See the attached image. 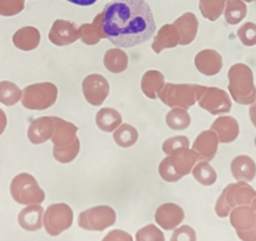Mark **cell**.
Instances as JSON below:
<instances>
[{
  "mask_svg": "<svg viewBox=\"0 0 256 241\" xmlns=\"http://www.w3.org/2000/svg\"><path fill=\"white\" fill-rule=\"evenodd\" d=\"M103 32L118 48H132L156 33L151 8L144 0H113L103 9Z\"/></svg>",
  "mask_w": 256,
  "mask_h": 241,
  "instance_id": "obj_1",
  "label": "cell"
},
{
  "mask_svg": "<svg viewBox=\"0 0 256 241\" xmlns=\"http://www.w3.org/2000/svg\"><path fill=\"white\" fill-rule=\"evenodd\" d=\"M228 93L231 100L241 106H250L256 100V87L254 73L248 64L236 63L228 73Z\"/></svg>",
  "mask_w": 256,
  "mask_h": 241,
  "instance_id": "obj_2",
  "label": "cell"
},
{
  "mask_svg": "<svg viewBox=\"0 0 256 241\" xmlns=\"http://www.w3.org/2000/svg\"><path fill=\"white\" fill-rule=\"evenodd\" d=\"M10 195L16 202L20 205H40L46 200L43 188L38 185L36 177L30 174H19L12 180Z\"/></svg>",
  "mask_w": 256,
  "mask_h": 241,
  "instance_id": "obj_3",
  "label": "cell"
},
{
  "mask_svg": "<svg viewBox=\"0 0 256 241\" xmlns=\"http://www.w3.org/2000/svg\"><path fill=\"white\" fill-rule=\"evenodd\" d=\"M58 98V88L54 83L40 82L26 86L22 90V104L30 110H44L50 108Z\"/></svg>",
  "mask_w": 256,
  "mask_h": 241,
  "instance_id": "obj_4",
  "label": "cell"
},
{
  "mask_svg": "<svg viewBox=\"0 0 256 241\" xmlns=\"http://www.w3.org/2000/svg\"><path fill=\"white\" fill-rule=\"evenodd\" d=\"M200 86L198 84H174V83H166L158 96L162 103L171 108H184L188 110L190 107L195 106L196 93Z\"/></svg>",
  "mask_w": 256,
  "mask_h": 241,
  "instance_id": "obj_5",
  "label": "cell"
},
{
  "mask_svg": "<svg viewBox=\"0 0 256 241\" xmlns=\"http://www.w3.org/2000/svg\"><path fill=\"white\" fill-rule=\"evenodd\" d=\"M196 100L202 110L214 116H222L230 112L232 100L226 90L218 87L200 86L196 93Z\"/></svg>",
  "mask_w": 256,
  "mask_h": 241,
  "instance_id": "obj_6",
  "label": "cell"
},
{
  "mask_svg": "<svg viewBox=\"0 0 256 241\" xmlns=\"http://www.w3.org/2000/svg\"><path fill=\"white\" fill-rule=\"evenodd\" d=\"M73 224V210L67 204L59 202L48 206L44 211L43 226L46 234L50 236H58L70 228Z\"/></svg>",
  "mask_w": 256,
  "mask_h": 241,
  "instance_id": "obj_7",
  "label": "cell"
},
{
  "mask_svg": "<svg viewBox=\"0 0 256 241\" xmlns=\"http://www.w3.org/2000/svg\"><path fill=\"white\" fill-rule=\"evenodd\" d=\"M117 215L110 206L100 205L87 208L78 216V225L87 231H103L116 224Z\"/></svg>",
  "mask_w": 256,
  "mask_h": 241,
  "instance_id": "obj_8",
  "label": "cell"
},
{
  "mask_svg": "<svg viewBox=\"0 0 256 241\" xmlns=\"http://www.w3.org/2000/svg\"><path fill=\"white\" fill-rule=\"evenodd\" d=\"M82 92L90 104L98 107L102 106L110 94V83L103 76L90 74L83 80Z\"/></svg>",
  "mask_w": 256,
  "mask_h": 241,
  "instance_id": "obj_9",
  "label": "cell"
},
{
  "mask_svg": "<svg viewBox=\"0 0 256 241\" xmlns=\"http://www.w3.org/2000/svg\"><path fill=\"white\" fill-rule=\"evenodd\" d=\"M49 40L56 46H67L80 39V28L74 23L56 19L49 30Z\"/></svg>",
  "mask_w": 256,
  "mask_h": 241,
  "instance_id": "obj_10",
  "label": "cell"
},
{
  "mask_svg": "<svg viewBox=\"0 0 256 241\" xmlns=\"http://www.w3.org/2000/svg\"><path fill=\"white\" fill-rule=\"evenodd\" d=\"M221 194L231 210L238 206H250L254 198H256V191L248 185V182H242V181L230 184L224 188Z\"/></svg>",
  "mask_w": 256,
  "mask_h": 241,
  "instance_id": "obj_11",
  "label": "cell"
},
{
  "mask_svg": "<svg viewBox=\"0 0 256 241\" xmlns=\"http://www.w3.org/2000/svg\"><path fill=\"white\" fill-rule=\"evenodd\" d=\"M184 211L174 202H166L158 206L154 214V221L164 230H174L184 221Z\"/></svg>",
  "mask_w": 256,
  "mask_h": 241,
  "instance_id": "obj_12",
  "label": "cell"
},
{
  "mask_svg": "<svg viewBox=\"0 0 256 241\" xmlns=\"http://www.w3.org/2000/svg\"><path fill=\"white\" fill-rule=\"evenodd\" d=\"M195 67L201 74L208 77L218 74L224 67L222 56L215 49H204L196 54Z\"/></svg>",
  "mask_w": 256,
  "mask_h": 241,
  "instance_id": "obj_13",
  "label": "cell"
},
{
  "mask_svg": "<svg viewBox=\"0 0 256 241\" xmlns=\"http://www.w3.org/2000/svg\"><path fill=\"white\" fill-rule=\"evenodd\" d=\"M56 117L48 116V117H39L32 120L28 128V140L33 144H46L52 138L56 126Z\"/></svg>",
  "mask_w": 256,
  "mask_h": 241,
  "instance_id": "obj_14",
  "label": "cell"
},
{
  "mask_svg": "<svg viewBox=\"0 0 256 241\" xmlns=\"http://www.w3.org/2000/svg\"><path fill=\"white\" fill-rule=\"evenodd\" d=\"M218 138L216 134L211 130L202 131L198 137L195 142L192 144V150L198 154V158L201 161H212L218 154Z\"/></svg>",
  "mask_w": 256,
  "mask_h": 241,
  "instance_id": "obj_15",
  "label": "cell"
},
{
  "mask_svg": "<svg viewBox=\"0 0 256 241\" xmlns=\"http://www.w3.org/2000/svg\"><path fill=\"white\" fill-rule=\"evenodd\" d=\"M210 130L215 132L220 144H231L240 134L238 122L231 116H218L211 124Z\"/></svg>",
  "mask_w": 256,
  "mask_h": 241,
  "instance_id": "obj_16",
  "label": "cell"
},
{
  "mask_svg": "<svg viewBox=\"0 0 256 241\" xmlns=\"http://www.w3.org/2000/svg\"><path fill=\"white\" fill-rule=\"evenodd\" d=\"M168 157L174 171L182 177L191 174L195 164L200 160L198 154L194 150H190L188 147H181V148L174 150L168 154Z\"/></svg>",
  "mask_w": 256,
  "mask_h": 241,
  "instance_id": "obj_17",
  "label": "cell"
},
{
  "mask_svg": "<svg viewBox=\"0 0 256 241\" xmlns=\"http://www.w3.org/2000/svg\"><path fill=\"white\" fill-rule=\"evenodd\" d=\"M77 134L78 127L76 124H70L63 118L56 117L50 141L53 142V147H56V148H64V147L72 144L78 138Z\"/></svg>",
  "mask_w": 256,
  "mask_h": 241,
  "instance_id": "obj_18",
  "label": "cell"
},
{
  "mask_svg": "<svg viewBox=\"0 0 256 241\" xmlns=\"http://www.w3.org/2000/svg\"><path fill=\"white\" fill-rule=\"evenodd\" d=\"M180 34V46H188L195 40L198 32V20L194 13H184L174 22Z\"/></svg>",
  "mask_w": 256,
  "mask_h": 241,
  "instance_id": "obj_19",
  "label": "cell"
},
{
  "mask_svg": "<svg viewBox=\"0 0 256 241\" xmlns=\"http://www.w3.org/2000/svg\"><path fill=\"white\" fill-rule=\"evenodd\" d=\"M231 174L236 181L251 182L256 177V164L250 156L240 154L231 161Z\"/></svg>",
  "mask_w": 256,
  "mask_h": 241,
  "instance_id": "obj_20",
  "label": "cell"
},
{
  "mask_svg": "<svg viewBox=\"0 0 256 241\" xmlns=\"http://www.w3.org/2000/svg\"><path fill=\"white\" fill-rule=\"evenodd\" d=\"M44 208L40 205H28L19 212L18 222L26 231H38L43 226Z\"/></svg>",
  "mask_w": 256,
  "mask_h": 241,
  "instance_id": "obj_21",
  "label": "cell"
},
{
  "mask_svg": "<svg viewBox=\"0 0 256 241\" xmlns=\"http://www.w3.org/2000/svg\"><path fill=\"white\" fill-rule=\"evenodd\" d=\"M40 32L34 26H23L13 36V44L16 48L24 52H30L38 48L40 44Z\"/></svg>",
  "mask_w": 256,
  "mask_h": 241,
  "instance_id": "obj_22",
  "label": "cell"
},
{
  "mask_svg": "<svg viewBox=\"0 0 256 241\" xmlns=\"http://www.w3.org/2000/svg\"><path fill=\"white\" fill-rule=\"evenodd\" d=\"M107 38L103 32V12H100L92 23L80 26V39L87 46H96L102 39Z\"/></svg>",
  "mask_w": 256,
  "mask_h": 241,
  "instance_id": "obj_23",
  "label": "cell"
},
{
  "mask_svg": "<svg viewBox=\"0 0 256 241\" xmlns=\"http://www.w3.org/2000/svg\"><path fill=\"white\" fill-rule=\"evenodd\" d=\"M177 46H180V34L176 26L174 24H164L154 36L152 49L154 53L160 54L164 49L174 48Z\"/></svg>",
  "mask_w": 256,
  "mask_h": 241,
  "instance_id": "obj_24",
  "label": "cell"
},
{
  "mask_svg": "<svg viewBox=\"0 0 256 241\" xmlns=\"http://www.w3.org/2000/svg\"><path fill=\"white\" fill-rule=\"evenodd\" d=\"M228 218L231 226L235 228L236 232L248 230L256 222V212L250 206H238L232 208Z\"/></svg>",
  "mask_w": 256,
  "mask_h": 241,
  "instance_id": "obj_25",
  "label": "cell"
},
{
  "mask_svg": "<svg viewBox=\"0 0 256 241\" xmlns=\"http://www.w3.org/2000/svg\"><path fill=\"white\" fill-rule=\"evenodd\" d=\"M166 84L164 82V76L160 70H147L141 80V90L146 97L150 100H156L160 90Z\"/></svg>",
  "mask_w": 256,
  "mask_h": 241,
  "instance_id": "obj_26",
  "label": "cell"
},
{
  "mask_svg": "<svg viewBox=\"0 0 256 241\" xmlns=\"http://www.w3.org/2000/svg\"><path fill=\"white\" fill-rule=\"evenodd\" d=\"M96 124L103 132H114L122 124V114L114 108H100L96 114Z\"/></svg>",
  "mask_w": 256,
  "mask_h": 241,
  "instance_id": "obj_27",
  "label": "cell"
},
{
  "mask_svg": "<svg viewBox=\"0 0 256 241\" xmlns=\"http://www.w3.org/2000/svg\"><path fill=\"white\" fill-rule=\"evenodd\" d=\"M103 63L110 73L118 74L128 68V56L120 48L108 49L103 56Z\"/></svg>",
  "mask_w": 256,
  "mask_h": 241,
  "instance_id": "obj_28",
  "label": "cell"
},
{
  "mask_svg": "<svg viewBox=\"0 0 256 241\" xmlns=\"http://www.w3.org/2000/svg\"><path fill=\"white\" fill-rule=\"evenodd\" d=\"M113 140L116 144L123 148H128L136 144L138 141V131L134 126L128 124H122L114 132H113Z\"/></svg>",
  "mask_w": 256,
  "mask_h": 241,
  "instance_id": "obj_29",
  "label": "cell"
},
{
  "mask_svg": "<svg viewBox=\"0 0 256 241\" xmlns=\"http://www.w3.org/2000/svg\"><path fill=\"white\" fill-rule=\"evenodd\" d=\"M166 124L174 131H184L191 124V116L184 108H172L166 114Z\"/></svg>",
  "mask_w": 256,
  "mask_h": 241,
  "instance_id": "obj_30",
  "label": "cell"
},
{
  "mask_svg": "<svg viewBox=\"0 0 256 241\" xmlns=\"http://www.w3.org/2000/svg\"><path fill=\"white\" fill-rule=\"evenodd\" d=\"M191 174L196 181L204 186H212L218 181V174L208 161L198 162Z\"/></svg>",
  "mask_w": 256,
  "mask_h": 241,
  "instance_id": "obj_31",
  "label": "cell"
},
{
  "mask_svg": "<svg viewBox=\"0 0 256 241\" xmlns=\"http://www.w3.org/2000/svg\"><path fill=\"white\" fill-rule=\"evenodd\" d=\"M224 14H225L226 22L230 26H236L245 19L248 14V6L242 0H226Z\"/></svg>",
  "mask_w": 256,
  "mask_h": 241,
  "instance_id": "obj_32",
  "label": "cell"
},
{
  "mask_svg": "<svg viewBox=\"0 0 256 241\" xmlns=\"http://www.w3.org/2000/svg\"><path fill=\"white\" fill-rule=\"evenodd\" d=\"M226 0H200L198 8L205 19L210 22H216L224 14Z\"/></svg>",
  "mask_w": 256,
  "mask_h": 241,
  "instance_id": "obj_33",
  "label": "cell"
},
{
  "mask_svg": "<svg viewBox=\"0 0 256 241\" xmlns=\"http://www.w3.org/2000/svg\"><path fill=\"white\" fill-rule=\"evenodd\" d=\"M22 100V90L13 82H0V103L6 106H14Z\"/></svg>",
  "mask_w": 256,
  "mask_h": 241,
  "instance_id": "obj_34",
  "label": "cell"
},
{
  "mask_svg": "<svg viewBox=\"0 0 256 241\" xmlns=\"http://www.w3.org/2000/svg\"><path fill=\"white\" fill-rule=\"evenodd\" d=\"M80 150V138H77L72 144H70L68 147H64V148H56V147H53V157L59 164H70L78 156Z\"/></svg>",
  "mask_w": 256,
  "mask_h": 241,
  "instance_id": "obj_35",
  "label": "cell"
},
{
  "mask_svg": "<svg viewBox=\"0 0 256 241\" xmlns=\"http://www.w3.org/2000/svg\"><path fill=\"white\" fill-rule=\"evenodd\" d=\"M136 241H164V235L156 225L150 224L137 231Z\"/></svg>",
  "mask_w": 256,
  "mask_h": 241,
  "instance_id": "obj_36",
  "label": "cell"
},
{
  "mask_svg": "<svg viewBox=\"0 0 256 241\" xmlns=\"http://www.w3.org/2000/svg\"><path fill=\"white\" fill-rule=\"evenodd\" d=\"M238 36L245 46H256V24L252 22L244 23L238 28Z\"/></svg>",
  "mask_w": 256,
  "mask_h": 241,
  "instance_id": "obj_37",
  "label": "cell"
},
{
  "mask_svg": "<svg viewBox=\"0 0 256 241\" xmlns=\"http://www.w3.org/2000/svg\"><path fill=\"white\" fill-rule=\"evenodd\" d=\"M26 0H0V16H14L24 10Z\"/></svg>",
  "mask_w": 256,
  "mask_h": 241,
  "instance_id": "obj_38",
  "label": "cell"
},
{
  "mask_svg": "<svg viewBox=\"0 0 256 241\" xmlns=\"http://www.w3.org/2000/svg\"><path fill=\"white\" fill-rule=\"evenodd\" d=\"M158 174L161 176V178L166 182H177L182 178V176H180L176 171L172 167L171 162H170V157L166 156L161 161L158 166Z\"/></svg>",
  "mask_w": 256,
  "mask_h": 241,
  "instance_id": "obj_39",
  "label": "cell"
},
{
  "mask_svg": "<svg viewBox=\"0 0 256 241\" xmlns=\"http://www.w3.org/2000/svg\"><path fill=\"white\" fill-rule=\"evenodd\" d=\"M181 147H190V140L186 136H174L170 137L162 144V151L166 156H168L172 151Z\"/></svg>",
  "mask_w": 256,
  "mask_h": 241,
  "instance_id": "obj_40",
  "label": "cell"
},
{
  "mask_svg": "<svg viewBox=\"0 0 256 241\" xmlns=\"http://www.w3.org/2000/svg\"><path fill=\"white\" fill-rule=\"evenodd\" d=\"M171 241H198L196 231L188 225H182L174 228Z\"/></svg>",
  "mask_w": 256,
  "mask_h": 241,
  "instance_id": "obj_41",
  "label": "cell"
},
{
  "mask_svg": "<svg viewBox=\"0 0 256 241\" xmlns=\"http://www.w3.org/2000/svg\"><path fill=\"white\" fill-rule=\"evenodd\" d=\"M102 241H134V238L123 230H112L102 238Z\"/></svg>",
  "mask_w": 256,
  "mask_h": 241,
  "instance_id": "obj_42",
  "label": "cell"
},
{
  "mask_svg": "<svg viewBox=\"0 0 256 241\" xmlns=\"http://www.w3.org/2000/svg\"><path fill=\"white\" fill-rule=\"evenodd\" d=\"M236 234H238V238H240L241 241H256V222L255 225L251 228H248V230L238 231V232Z\"/></svg>",
  "mask_w": 256,
  "mask_h": 241,
  "instance_id": "obj_43",
  "label": "cell"
},
{
  "mask_svg": "<svg viewBox=\"0 0 256 241\" xmlns=\"http://www.w3.org/2000/svg\"><path fill=\"white\" fill-rule=\"evenodd\" d=\"M6 124H8V118H6V112L0 108V136L4 134V131H6Z\"/></svg>",
  "mask_w": 256,
  "mask_h": 241,
  "instance_id": "obj_44",
  "label": "cell"
},
{
  "mask_svg": "<svg viewBox=\"0 0 256 241\" xmlns=\"http://www.w3.org/2000/svg\"><path fill=\"white\" fill-rule=\"evenodd\" d=\"M248 116H250V120L252 126L256 128V100L252 104H250V110H248Z\"/></svg>",
  "mask_w": 256,
  "mask_h": 241,
  "instance_id": "obj_45",
  "label": "cell"
},
{
  "mask_svg": "<svg viewBox=\"0 0 256 241\" xmlns=\"http://www.w3.org/2000/svg\"><path fill=\"white\" fill-rule=\"evenodd\" d=\"M67 2L76 4V6H93V4H94L97 0H67Z\"/></svg>",
  "mask_w": 256,
  "mask_h": 241,
  "instance_id": "obj_46",
  "label": "cell"
},
{
  "mask_svg": "<svg viewBox=\"0 0 256 241\" xmlns=\"http://www.w3.org/2000/svg\"><path fill=\"white\" fill-rule=\"evenodd\" d=\"M250 208H252V210H254V211H255V212H256V198H254V200H252V202H251Z\"/></svg>",
  "mask_w": 256,
  "mask_h": 241,
  "instance_id": "obj_47",
  "label": "cell"
},
{
  "mask_svg": "<svg viewBox=\"0 0 256 241\" xmlns=\"http://www.w3.org/2000/svg\"><path fill=\"white\" fill-rule=\"evenodd\" d=\"M244 3H254V2H256V0H242Z\"/></svg>",
  "mask_w": 256,
  "mask_h": 241,
  "instance_id": "obj_48",
  "label": "cell"
},
{
  "mask_svg": "<svg viewBox=\"0 0 256 241\" xmlns=\"http://www.w3.org/2000/svg\"><path fill=\"white\" fill-rule=\"evenodd\" d=\"M255 147H256V136H255Z\"/></svg>",
  "mask_w": 256,
  "mask_h": 241,
  "instance_id": "obj_49",
  "label": "cell"
}]
</instances>
